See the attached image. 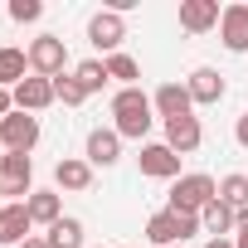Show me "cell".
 Listing matches in <instances>:
<instances>
[{"instance_id":"obj_1","label":"cell","mask_w":248,"mask_h":248,"mask_svg":"<svg viewBox=\"0 0 248 248\" xmlns=\"http://www.w3.org/2000/svg\"><path fill=\"white\" fill-rule=\"evenodd\" d=\"M112 117H117V137H132V141H141L146 132H151V97L141 93V88H122L117 97H112Z\"/></svg>"},{"instance_id":"obj_2","label":"cell","mask_w":248,"mask_h":248,"mask_svg":"<svg viewBox=\"0 0 248 248\" xmlns=\"http://www.w3.org/2000/svg\"><path fill=\"white\" fill-rule=\"evenodd\" d=\"M209 200H219V185H214V175H204V170L180 175V180L170 185V209H175V214H195V219H200Z\"/></svg>"},{"instance_id":"obj_3","label":"cell","mask_w":248,"mask_h":248,"mask_svg":"<svg viewBox=\"0 0 248 248\" xmlns=\"http://www.w3.org/2000/svg\"><path fill=\"white\" fill-rule=\"evenodd\" d=\"M195 233H200V219H195V214L161 209V214H151V219H146V238H151V243H161V248H175V243H185V238H195Z\"/></svg>"},{"instance_id":"obj_4","label":"cell","mask_w":248,"mask_h":248,"mask_svg":"<svg viewBox=\"0 0 248 248\" xmlns=\"http://www.w3.org/2000/svg\"><path fill=\"white\" fill-rule=\"evenodd\" d=\"M34 141H39V117H34V112H10L5 122H0V146H5V151L30 156Z\"/></svg>"},{"instance_id":"obj_5","label":"cell","mask_w":248,"mask_h":248,"mask_svg":"<svg viewBox=\"0 0 248 248\" xmlns=\"http://www.w3.org/2000/svg\"><path fill=\"white\" fill-rule=\"evenodd\" d=\"M88 39H93V49H102V54L112 59V54H122V39H127V20H122L117 10H97V15L88 20Z\"/></svg>"},{"instance_id":"obj_6","label":"cell","mask_w":248,"mask_h":248,"mask_svg":"<svg viewBox=\"0 0 248 248\" xmlns=\"http://www.w3.org/2000/svg\"><path fill=\"white\" fill-rule=\"evenodd\" d=\"M25 54H30V68H34L39 78H59V73H63V63H68V49H63V39H59V34H39Z\"/></svg>"},{"instance_id":"obj_7","label":"cell","mask_w":248,"mask_h":248,"mask_svg":"<svg viewBox=\"0 0 248 248\" xmlns=\"http://www.w3.org/2000/svg\"><path fill=\"white\" fill-rule=\"evenodd\" d=\"M200 141H204V127H200V117H195V112H190V117H170V122H166V146H170L175 156L200 151Z\"/></svg>"},{"instance_id":"obj_8","label":"cell","mask_w":248,"mask_h":248,"mask_svg":"<svg viewBox=\"0 0 248 248\" xmlns=\"http://www.w3.org/2000/svg\"><path fill=\"white\" fill-rule=\"evenodd\" d=\"M141 175H151V180H175L180 175V156L166 146V141H151V146H141Z\"/></svg>"},{"instance_id":"obj_9","label":"cell","mask_w":248,"mask_h":248,"mask_svg":"<svg viewBox=\"0 0 248 248\" xmlns=\"http://www.w3.org/2000/svg\"><path fill=\"white\" fill-rule=\"evenodd\" d=\"M219 39L229 54H248V5H224L219 15Z\"/></svg>"},{"instance_id":"obj_10","label":"cell","mask_w":248,"mask_h":248,"mask_svg":"<svg viewBox=\"0 0 248 248\" xmlns=\"http://www.w3.org/2000/svg\"><path fill=\"white\" fill-rule=\"evenodd\" d=\"M30 229H34V219H30L25 204H5L0 209V248H20L30 238Z\"/></svg>"},{"instance_id":"obj_11","label":"cell","mask_w":248,"mask_h":248,"mask_svg":"<svg viewBox=\"0 0 248 248\" xmlns=\"http://www.w3.org/2000/svg\"><path fill=\"white\" fill-rule=\"evenodd\" d=\"M54 102V78H25L20 88H15V112H44Z\"/></svg>"},{"instance_id":"obj_12","label":"cell","mask_w":248,"mask_h":248,"mask_svg":"<svg viewBox=\"0 0 248 248\" xmlns=\"http://www.w3.org/2000/svg\"><path fill=\"white\" fill-rule=\"evenodd\" d=\"M151 107L170 122V117H190L195 97H190V88H185V83H161V88H156V97H151Z\"/></svg>"},{"instance_id":"obj_13","label":"cell","mask_w":248,"mask_h":248,"mask_svg":"<svg viewBox=\"0 0 248 248\" xmlns=\"http://www.w3.org/2000/svg\"><path fill=\"white\" fill-rule=\"evenodd\" d=\"M219 0H180V25L190 30V34H204V30H214L219 25Z\"/></svg>"},{"instance_id":"obj_14","label":"cell","mask_w":248,"mask_h":248,"mask_svg":"<svg viewBox=\"0 0 248 248\" xmlns=\"http://www.w3.org/2000/svg\"><path fill=\"white\" fill-rule=\"evenodd\" d=\"M185 88H190L195 107H214V102L224 97V73H219V68H195Z\"/></svg>"},{"instance_id":"obj_15","label":"cell","mask_w":248,"mask_h":248,"mask_svg":"<svg viewBox=\"0 0 248 248\" xmlns=\"http://www.w3.org/2000/svg\"><path fill=\"white\" fill-rule=\"evenodd\" d=\"M117 156H122V137H117V127H97V132H88V166H117Z\"/></svg>"},{"instance_id":"obj_16","label":"cell","mask_w":248,"mask_h":248,"mask_svg":"<svg viewBox=\"0 0 248 248\" xmlns=\"http://www.w3.org/2000/svg\"><path fill=\"white\" fill-rule=\"evenodd\" d=\"M54 185H59V190H88V185H93V166L78 161V156H63V161L54 166Z\"/></svg>"},{"instance_id":"obj_17","label":"cell","mask_w":248,"mask_h":248,"mask_svg":"<svg viewBox=\"0 0 248 248\" xmlns=\"http://www.w3.org/2000/svg\"><path fill=\"white\" fill-rule=\"evenodd\" d=\"M200 229H204V233H214V238H224V233H233V229H238V209H229L224 200H209V204H204V214H200Z\"/></svg>"},{"instance_id":"obj_18","label":"cell","mask_w":248,"mask_h":248,"mask_svg":"<svg viewBox=\"0 0 248 248\" xmlns=\"http://www.w3.org/2000/svg\"><path fill=\"white\" fill-rule=\"evenodd\" d=\"M25 68H30V54L25 49H0V88H20L25 83Z\"/></svg>"},{"instance_id":"obj_19","label":"cell","mask_w":248,"mask_h":248,"mask_svg":"<svg viewBox=\"0 0 248 248\" xmlns=\"http://www.w3.org/2000/svg\"><path fill=\"white\" fill-rule=\"evenodd\" d=\"M25 209H30V219H34V224H49V229L63 219V214H59V195H54V190H34V195L25 200Z\"/></svg>"},{"instance_id":"obj_20","label":"cell","mask_w":248,"mask_h":248,"mask_svg":"<svg viewBox=\"0 0 248 248\" xmlns=\"http://www.w3.org/2000/svg\"><path fill=\"white\" fill-rule=\"evenodd\" d=\"M107 63V78H117L122 88H137V78H141V63L132 59V54H112V59H102Z\"/></svg>"},{"instance_id":"obj_21","label":"cell","mask_w":248,"mask_h":248,"mask_svg":"<svg viewBox=\"0 0 248 248\" xmlns=\"http://www.w3.org/2000/svg\"><path fill=\"white\" fill-rule=\"evenodd\" d=\"M73 78H78L83 93H102V83H107V63H102V59H83V63L73 68Z\"/></svg>"},{"instance_id":"obj_22","label":"cell","mask_w":248,"mask_h":248,"mask_svg":"<svg viewBox=\"0 0 248 248\" xmlns=\"http://www.w3.org/2000/svg\"><path fill=\"white\" fill-rule=\"evenodd\" d=\"M219 200L229 209H248V175H224L219 180Z\"/></svg>"},{"instance_id":"obj_23","label":"cell","mask_w":248,"mask_h":248,"mask_svg":"<svg viewBox=\"0 0 248 248\" xmlns=\"http://www.w3.org/2000/svg\"><path fill=\"white\" fill-rule=\"evenodd\" d=\"M49 248H83V224L78 219H59L49 229Z\"/></svg>"},{"instance_id":"obj_24","label":"cell","mask_w":248,"mask_h":248,"mask_svg":"<svg viewBox=\"0 0 248 248\" xmlns=\"http://www.w3.org/2000/svg\"><path fill=\"white\" fill-rule=\"evenodd\" d=\"M54 102H63V107H83V102H88V93L78 88V78H73V73H59V78H54Z\"/></svg>"},{"instance_id":"obj_25","label":"cell","mask_w":248,"mask_h":248,"mask_svg":"<svg viewBox=\"0 0 248 248\" xmlns=\"http://www.w3.org/2000/svg\"><path fill=\"white\" fill-rule=\"evenodd\" d=\"M39 15H44L39 0H10V20H15V25H34Z\"/></svg>"},{"instance_id":"obj_26","label":"cell","mask_w":248,"mask_h":248,"mask_svg":"<svg viewBox=\"0 0 248 248\" xmlns=\"http://www.w3.org/2000/svg\"><path fill=\"white\" fill-rule=\"evenodd\" d=\"M233 248H248V209H238V238H233Z\"/></svg>"},{"instance_id":"obj_27","label":"cell","mask_w":248,"mask_h":248,"mask_svg":"<svg viewBox=\"0 0 248 248\" xmlns=\"http://www.w3.org/2000/svg\"><path fill=\"white\" fill-rule=\"evenodd\" d=\"M10 112H15V93H10V88H0V122H5Z\"/></svg>"},{"instance_id":"obj_28","label":"cell","mask_w":248,"mask_h":248,"mask_svg":"<svg viewBox=\"0 0 248 248\" xmlns=\"http://www.w3.org/2000/svg\"><path fill=\"white\" fill-rule=\"evenodd\" d=\"M233 137H238V146L248 151V117H238V127H233Z\"/></svg>"},{"instance_id":"obj_29","label":"cell","mask_w":248,"mask_h":248,"mask_svg":"<svg viewBox=\"0 0 248 248\" xmlns=\"http://www.w3.org/2000/svg\"><path fill=\"white\" fill-rule=\"evenodd\" d=\"M20 248H49V238H34V233H30V238H25Z\"/></svg>"},{"instance_id":"obj_30","label":"cell","mask_w":248,"mask_h":248,"mask_svg":"<svg viewBox=\"0 0 248 248\" xmlns=\"http://www.w3.org/2000/svg\"><path fill=\"white\" fill-rule=\"evenodd\" d=\"M204 248H233V243H229V238H209Z\"/></svg>"},{"instance_id":"obj_31","label":"cell","mask_w":248,"mask_h":248,"mask_svg":"<svg viewBox=\"0 0 248 248\" xmlns=\"http://www.w3.org/2000/svg\"><path fill=\"white\" fill-rule=\"evenodd\" d=\"M0 156H5V146H0Z\"/></svg>"}]
</instances>
